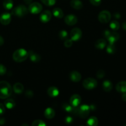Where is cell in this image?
<instances>
[{
	"label": "cell",
	"mask_w": 126,
	"mask_h": 126,
	"mask_svg": "<svg viewBox=\"0 0 126 126\" xmlns=\"http://www.w3.org/2000/svg\"><path fill=\"white\" fill-rule=\"evenodd\" d=\"M81 102V97L78 94H74L70 99V103L73 107H79Z\"/></svg>",
	"instance_id": "obj_9"
},
{
	"label": "cell",
	"mask_w": 126,
	"mask_h": 126,
	"mask_svg": "<svg viewBox=\"0 0 126 126\" xmlns=\"http://www.w3.org/2000/svg\"><path fill=\"white\" fill-rule=\"evenodd\" d=\"M89 1L92 5H94V6H98L101 4L102 0H89Z\"/></svg>",
	"instance_id": "obj_37"
},
{
	"label": "cell",
	"mask_w": 126,
	"mask_h": 126,
	"mask_svg": "<svg viewBox=\"0 0 126 126\" xmlns=\"http://www.w3.org/2000/svg\"><path fill=\"white\" fill-rule=\"evenodd\" d=\"M23 1H24V2H25L27 4H30L32 3V2L33 0H23Z\"/></svg>",
	"instance_id": "obj_45"
},
{
	"label": "cell",
	"mask_w": 126,
	"mask_h": 126,
	"mask_svg": "<svg viewBox=\"0 0 126 126\" xmlns=\"http://www.w3.org/2000/svg\"></svg>",
	"instance_id": "obj_47"
},
{
	"label": "cell",
	"mask_w": 126,
	"mask_h": 126,
	"mask_svg": "<svg viewBox=\"0 0 126 126\" xmlns=\"http://www.w3.org/2000/svg\"><path fill=\"white\" fill-rule=\"evenodd\" d=\"M119 39V34L116 32H111L110 34L107 38V40L110 44H114Z\"/></svg>",
	"instance_id": "obj_15"
},
{
	"label": "cell",
	"mask_w": 126,
	"mask_h": 126,
	"mask_svg": "<svg viewBox=\"0 0 126 126\" xmlns=\"http://www.w3.org/2000/svg\"><path fill=\"white\" fill-rule=\"evenodd\" d=\"M41 1L44 4L48 6H53L56 2V0H41Z\"/></svg>",
	"instance_id": "obj_31"
},
{
	"label": "cell",
	"mask_w": 126,
	"mask_h": 126,
	"mask_svg": "<svg viewBox=\"0 0 126 126\" xmlns=\"http://www.w3.org/2000/svg\"><path fill=\"white\" fill-rule=\"evenodd\" d=\"M52 18V13L50 11H43L40 16V20L43 23H47Z\"/></svg>",
	"instance_id": "obj_10"
},
{
	"label": "cell",
	"mask_w": 126,
	"mask_h": 126,
	"mask_svg": "<svg viewBox=\"0 0 126 126\" xmlns=\"http://www.w3.org/2000/svg\"><path fill=\"white\" fill-rule=\"evenodd\" d=\"M55 111L54 109L51 108H47L46 109L45 111H44V116L47 119H52L54 116H55Z\"/></svg>",
	"instance_id": "obj_18"
},
{
	"label": "cell",
	"mask_w": 126,
	"mask_h": 126,
	"mask_svg": "<svg viewBox=\"0 0 126 126\" xmlns=\"http://www.w3.org/2000/svg\"><path fill=\"white\" fill-rule=\"evenodd\" d=\"M11 21V15L8 12H4L0 16V22L4 25L9 24Z\"/></svg>",
	"instance_id": "obj_11"
},
{
	"label": "cell",
	"mask_w": 126,
	"mask_h": 126,
	"mask_svg": "<svg viewBox=\"0 0 126 126\" xmlns=\"http://www.w3.org/2000/svg\"><path fill=\"white\" fill-rule=\"evenodd\" d=\"M116 49L114 44H110L109 45L107 46V52L108 53V54H113L116 52Z\"/></svg>",
	"instance_id": "obj_29"
},
{
	"label": "cell",
	"mask_w": 126,
	"mask_h": 126,
	"mask_svg": "<svg viewBox=\"0 0 126 126\" xmlns=\"http://www.w3.org/2000/svg\"><path fill=\"white\" fill-rule=\"evenodd\" d=\"M116 89L118 92L124 93L126 92V81H121L117 84Z\"/></svg>",
	"instance_id": "obj_17"
},
{
	"label": "cell",
	"mask_w": 126,
	"mask_h": 126,
	"mask_svg": "<svg viewBox=\"0 0 126 126\" xmlns=\"http://www.w3.org/2000/svg\"><path fill=\"white\" fill-rule=\"evenodd\" d=\"M111 17L110 12L108 11H103L100 12L98 14V20L101 23H106L110 22Z\"/></svg>",
	"instance_id": "obj_7"
},
{
	"label": "cell",
	"mask_w": 126,
	"mask_h": 126,
	"mask_svg": "<svg viewBox=\"0 0 126 126\" xmlns=\"http://www.w3.org/2000/svg\"><path fill=\"white\" fill-rule=\"evenodd\" d=\"M42 9H43L42 5L37 2L30 4V6L28 7V11L33 14H37L40 13L42 11Z\"/></svg>",
	"instance_id": "obj_6"
},
{
	"label": "cell",
	"mask_w": 126,
	"mask_h": 126,
	"mask_svg": "<svg viewBox=\"0 0 126 126\" xmlns=\"http://www.w3.org/2000/svg\"><path fill=\"white\" fill-rule=\"evenodd\" d=\"M102 87H103V90L106 92H110L113 89V84L110 81L106 80L103 81L102 84Z\"/></svg>",
	"instance_id": "obj_21"
},
{
	"label": "cell",
	"mask_w": 126,
	"mask_h": 126,
	"mask_svg": "<svg viewBox=\"0 0 126 126\" xmlns=\"http://www.w3.org/2000/svg\"><path fill=\"white\" fill-rule=\"evenodd\" d=\"M53 15L58 18H62L63 17V12L59 7H55L53 9Z\"/></svg>",
	"instance_id": "obj_23"
},
{
	"label": "cell",
	"mask_w": 126,
	"mask_h": 126,
	"mask_svg": "<svg viewBox=\"0 0 126 126\" xmlns=\"http://www.w3.org/2000/svg\"><path fill=\"white\" fill-rule=\"evenodd\" d=\"M28 57L31 61L34 63H38L41 60V56L37 53L34 52L33 50H29L28 51Z\"/></svg>",
	"instance_id": "obj_13"
},
{
	"label": "cell",
	"mask_w": 126,
	"mask_h": 126,
	"mask_svg": "<svg viewBox=\"0 0 126 126\" xmlns=\"http://www.w3.org/2000/svg\"><path fill=\"white\" fill-rule=\"evenodd\" d=\"M110 33H111L110 31L107 30H105L104 32H103V36H104L106 39H107V38H108V36H110Z\"/></svg>",
	"instance_id": "obj_40"
},
{
	"label": "cell",
	"mask_w": 126,
	"mask_h": 126,
	"mask_svg": "<svg viewBox=\"0 0 126 126\" xmlns=\"http://www.w3.org/2000/svg\"><path fill=\"white\" fill-rule=\"evenodd\" d=\"M5 112V106L2 103H0V115H2Z\"/></svg>",
	"instance_id": "obj_38"
},
{
	"label": "cell",
	"mask_w": 126,
	"mask_h": 126,
	"mask_svg": "<svg viewBox=\"0 0 126 126\" xmlns=\"http://www.w3.org/2000/svg\"><path fill=\"white\" fill-rule=\"evenodd\" d=\"M3 7H4L6 9L9 10L13 7L14 3L12 0H4L3 1Z\"/></svg>",
	"instance_id": "obj_27"
},
{
	"label": "cell",
	"mask_w": 126,
	"mask_h": 126,
	"mask_svg": "<svg viewBox=\"0 0 126 126\" xmlns=\"http://www.w3.org/2000/svg\"><path fill=\"white\" fill-rule=\"evenodd\" d=\"M78 22V18L75 15L70 14L66 16L65 18V22L66 25L70 26L74 25L76 24Z\"/></svg>",
	"instance_id": "obj_12"
},
{
	"label": "cell",
	"mask_w": 126,
	"mask_h": 126,
	"mask_svg": "<svg viewBox=\"0 0 126 126\" xmlns=\"http://www.w3.org/2000/svg\"><path fill=\"white\" fill-rule=\"evenodd\" d=\"M28 13V9L24 5H19L12 11V14L18 17H22Z\"/></svg>",
	"instance_id": "obj_3"
},
{
	"label": "cell",
	"mask_w": 126,
	"mask_h": 126,
	"mask_svg": "<svg viewBox=\"0 0 126 126\" xmlns=\"http://www.w3.org/2000/svg\"><path fill=\"white\" fill-rule=\"evenodd\" d=\"M70 4H71V7L75 9L79 10L81 9L83 7V4L80 0H71Z\"/></svg>",
	"instance_id": "obj_19"
},
{
	"label": "cell",
	"mask_w": 126,
	"mask_h": 126,
	"mask_svg": "<svg viewBox=\"0 0 126 126\" xmlns=\"http://www.w3.org/2000/svg\"><path fill=\"white\" fill-rule=\"evenodd\" d=\"M107 46V41L104 39H99L95 43V46L97 49H103Z\"/></svg>",
	"instance_id": "obj_20"
},
{
	"label": "cell",
	"mask_w": 126,
	"mask_h": 126,
	"mask_svg": "<svg viewBox=\"0 0 126 126\" xmlns=\"http://www.w3.org/2000/svg\"><path fill=\"white\" fill-rule=\"evenodd\" d=\"M13 89L15 93L22 94L23 92L24 87H23V86L22 84L19 83V82H17V83H16L14 85Z\"/></svg>",
	"instance_id": "obj_22"
},
{
	"label": "cell",
	"mask_w": 126,
	"mask_h": 126,
	"mask_svg": "<svg viewBox=\"0 0 126 126\" xmlns=\"http://www.w3.org/2000/svg\"><path fill=\"white\" fill-rule=\"evenodd\" d=\"M82 32L79 28H73L71 30V33H70L71 39H72L73 41H77L79 40L82 37Z\"/></svg>",
	"instance_id": "obj_8"
},
{
	"label": "cell",
	"mask_w": 126,
	"mask_h": 126,
	"mask_svg": "<svg viewBox=\"0 0 126 126\" xmlns=\"http://www.w3.org/2000/svg\"><path fill=\"white\" fill-rule=\"evenodd\" d=\"M82 85H83V87L86 89L91 90L97 87V81L92 78H88L84 80Z\"/></svg>",
	"instance_id": "obj_5"
},
{
	"label": "cell",
	"mask_w": 126,
	"mask_h": 126,
	"mask_svg": "<svg viewBox=\"0 0 126 126\" xmlns=\"http://www.w3.org/2000/svg\"><path fill=\"white\" fill-rule=\"evenodd\" d=\"M87 125L89 126H97L98 125V119L95 116H91L87 120Z\"/></svg>",
	"instance_id": "obj_24"
},
{
	"label": "cell",
	"mask_w": 126,
	"mask_h": 126,
	"mask_svg": "<svg viewBox=\"0 0 126 126\" xmlns=\"http://www.w3.org/2000/svg\"><path fill=\"white\" fill-rule=\"evenodd\" d=\"M70 78L75 82H79L81 79V75L77 71H73L70 74Z\"/></svg>",
	"instance_id": "obj_14"
},
{
	"label": "cell",
	"mask_w": 126,
	"mask_h": 126,
	"mask_svg": "<svg viewBox=\"0 0 126 126\" xmlns=\"http://www.w3.org/2000/svg\"><path fill=\"white\" fill-rule=\"evenodd\" d=\"M32 126H46V124L42 120H35L33 122Z\"/></svg>",
	"instance_id": "obj_32"
},
{
	"label": "cell",
	"mask_w": 126,
	"mask_h": 126,
	"mask_svg": "<svg viewBox=\"0 0 126 126\" xmlns=\"http://www.w3.org/2000/svg\"><path fill=\"white\" fill-rule=\"evenodd\" d=\"M25 96L27 97L32 98V97H33V92L31 91H27L25 93Z\"/></svg>",
	"instance_id": "obj_39"
},
{
	"label": "cell",
	"mask_w": 126,
	"mask_h": 126,
	"mask_svg": "<svg viewBox=\"0 0 126 126\" xmlns=\"http://www.w3.org/2000/svg\"><path fill=\"white\" fill-rule=\"evenodd\" d=\"M65 122L66 124H70L73 122V118L70 116H67L65 119Z\"/></svg>",
	"instance_id": "obj_35"
},
{
	"label": "cell",
	"mask_w": 126,
	"mask_h": 126,
	"mask_svg": "<svg viewBox=\"0 0 126 126\" xmlns=\"http://www.w3.org/2000/svg\"><path fill=\"white\" fill-rule=\"evenodd\" d=\"M73 42V41L72 39H66V41H65V43H64V46L67 48L70 47L72 46Z\"/></svg>",
	"instance_id": "obj_33"
},
{
	"label": "cell",
	"mask_w": 126,
	"mask_h": 126,
	"mask_svg": "<svg viewBox=\"0 0 126 126\" xmlns=\"http://www.w3.org/2000/svg\"><path fill=\"white\" fill-rule=\"evenodd\" d=\"M110 28H111L113 30L116 31L119 29L120 24H119V23L118 22V21L114 20V21H112V22H111L110 24Z\"/></svg>",
	"instance_id": "obj_28"
},
{
	"label": "cell",
	"mask_w": 126,
	"mask_h": 126,
	"mask_svg": "<svg viewBox=\"0 0 126 126\" xmlns=\"http://www.w3.org/2000/svg\"><path fill=\"white\" fill-rule=\"evenodd\" d=\"M59 36L60 39L62 40H65L66 39L68 38V33L65 30H62L59 32Z\"/></svg>",
	"instance_id": "obj_30"
},
{
	"label": "cell",
	"mask_w": 126,
	"mask_h": 126,
	"mask_svg": "<svg viewBox=\"0 0 126 126\" xmlns=\"http://www.w3.org/2000/svg\"><path fill=\"white\" fill-rule=\"evenodd\" d=\"M4 43V40L3 38L1 36H0V46L3 45Z\"/></svg>",
	"instance_id": "obj_42"
},
{
	"label": "cell",
	"mask_w": 126,
	"mask_h": 126,
	"mask_svg": "<svg viewBox=\"0 0 126 126\" xmlns=\"http://www.w3.org/2000/svg\"><path fill=\"white\" fill-rule=\"evenodd\" d=\"M105 71L102 70H98V71L97 72V74H96L97 77L99 79L103 78L105 76Z\"/></svg>",
	"instance_id": "obj_34"
},
{
	"label": "cell",
	"mask_w": 126,
	"mask_h": 126,
	"mask_svg": "<svg viewBox=\"0 0 126 126\" xmlns=\"http://www.w3.org/2000/svg\"><path fill=\"white\" fill-rule=\"evenodd\" d=\"M91 108L87 105H82L80 107H77V114L81 118L86 119L89 115Z\"/></svg>",
	"instance_id": "obj_4"
},
{
	"label": "cell",
	"mask_w": 126,
	"mask_h": 126,
	"mask_svg": "<svg viewBox=\"0 0 126 126\" xmlns=\"http://www.w3.org/2000/svg\"><path fill=\"white\" fill-rule=\"evenodd\" d=\"M12 57L16 62H22L28 57V52L24 49H17L14 52Z\"/></svg>",
	"instance_id": "obj_2"
},
{
	"label": "cell",
	"mask_w": 126,
	"mask_h": 126,
	"mask_svg": "<svg viewBox=\"0 0 126 126\" xmlns=\"http://www.w3.org/2000/svg\"><path fill=\"white\" fill-rule=\"evenodd\" d=\"M12 89L9 83L4 81H0V98L6 99L11 96Z\"/></svg>",
	"instance_id": "obj_1"
},
{
	"label": "cell",
	"mask_w": 126,
	"mask_h": 126,
	"mask_svg": "<svg viewBox=\"0 0 126 126\" xmlns=\"http://www.w3.org/2000/svg\"><path fill=\"white\" fill-rule=\"evenodd\" d=\"M123 28L126 30V22H124V23H123Z\"/></svg>",
	"instance_id": "obj_46"
},
{
	"label": "cell",
	"mask_w": 126,
	"mask_h": 126,
	"mask_svg": "<svg viewBox=\"0 0 126 126\" xmlns=\"http://www.w3.org/2000/svg\"><path fill=\"white\" fill-rule=\"evenodd\" d=\"M62 108L66 112H68V113H73L75 107H73L71 104H68L67 103H63L62 105Z\"/></svg>",
	"instance_id": "obj_26"
},
{
	"label": "cell",
	"mask_w": 126,
	"mask_h": 126,
	"mask_svg": "<svg viewBox=\"0 0 126 126\" xmlns=\"http://www.w3.org/2000/svg\"><path fill=\"white\" fill-rule=\"evenodd\" d=\"M4 106L8 109H12L16 106V103L12 99H7L4 102Z\"/></svg>",
	"instance_id": "obj_25"
},
{
	"label": "cell",
	"mask_w": 126,
	"mask_h": 126,
	"mask_svg": "<svg viewBox=\"0 0 126 126\" xmlns=\"http://www.w3.org/2000/svg\"><path fill=\"white\" fill-rule=\"evenodd\" d=\"M113 16H114V18H117V19H119L121 18V14L119 12H116V13H114Z\"/></svg>",
	"instance_id": "obj_41"
},
{
	"label": "cell",
	"mask_w": 126,
	"mask_h": 126,
	"mask_svg": "<svg viewBox=\"0 0 126 126\" xmlns=\"http://www.w3.org/2000/svg\"><path fill=\"white\" fill-rule=\"evenodd\" d=\"M122 99H123V100L124 101V102H126V92L123 93V96H122Z\"/></svg>",
	"instance_id": "obj_43"
},
{
	"label": "cell",
	"mask_w": 126,
	"mask_h": 126,
	"mask_svg": "<svg viewBox=\"0 0 126 126\" xmlns=\"http://www.w3.org/2000/svg\"><path fill=\"white\" fill-rule=\"evenodd\" d=\"M47 94L50 97H56L59 95V91L55 86H51L47 90Z\"/></svg>",
	"instance_id": "obj_16"
},
{
	"label": "cell",
	"mask_w": 126,
	"mask_h": 126,
	"mask_svg": "<svg viewBox=\"0 0 126 126\" xmlns=\"http://www.w3.org/2000/svg\"><path fill=\"white\" fill-rule=\"evenodd\" d=\"M6 71H7V70H6V68L5 67V66L0 64V75H5Z\"/></svg>",
	"instance_id": "obj_36"
},
{
	"label": "cell",
	"mask_w": 126,
	"mask_h": 126,
	"mask_svg": "<svg viewBox=\"0 0 126 126\" xmlns=\"http://www.w3.org/2000/svg\"><path fill=\"white\" fill-rule=\"evenodd\" d=\"M5 123V119L3 118H0V124L2 125Z\"/></svg>",
	"instance_id": "obj_44"
}]
</instances>
